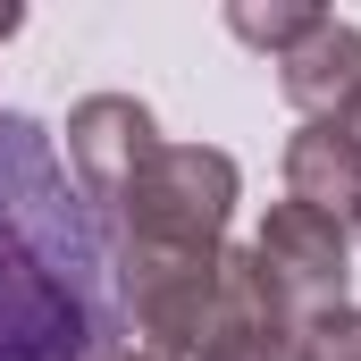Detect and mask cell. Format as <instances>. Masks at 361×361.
<instances>
[{
    "mask_svg": "<svg viewBox=\"0 0 361 361\" xmlns=\"http://www.w3.org/2000/svg\"><path fill=\"white\" fill-rule=\"evenodd\" d=\"M92 210L34 118H0V361H85L109 345L92 302Z\"/></svg>",
    "mask_w": 361,
    "mask_h": 361,
    "instance_id": "cell-1",
    "label": "cell"
},
{
    "mask_svg": "<svg viewBox=\"0 0 361 361\" xmlns=\"http://www.w3.org/2000/svg\"><path fill=\"white\" fill-rule=\"evenodd\" d=\"M302 361H361V311H319L302 319Z\"/></svg>",
    "mask_w": 361,
    "mask_h": 361,
    "instance_id": "cell-9",
    "label": "cell"
},
{
    "mask_svg": "<svg viewBox=\"0 0 361 361\" xmlns=\"http://www.w3.org/2000/svg\"><path fill=\"white\" fill-rule=\"evenodd\" d=\"M152 152H160V118L135 92H85L68 109V169H76V193H85L92 219L118 202V185L135 177Z\"/></svg>",
    "mask_w": 361,
    "mask_h": 361,
    "instance_id": "cell-5",
    "label": "cell"
},
{
    "mask_svg": "<svg viewBox=\"0 0 361 361\" xmlns=\"http://www.w3.org/2000/svg\"><path fill=\"white\" fill-rule=\"evenodd\" d=\"M85 361H152V353H135V345H118V336H109V345H92Z\"/></svg>",
    "mask_w": 361,
    "mask_h": 361,
    "instance_id": "cell-10",
    "label": "cell"
},
{
    "mask_svg": "<svg viewBox=\"0 0 361 361\" xmlns=\"http://www.w3.org/2000/svg\"><path fill=\"white\" fill-rule=\"evenodd\" d=\"M319 17H328V8H302V0H269V8H261V0H235V8H227V25H235L252 51H269V59H286Z\"/></svg>",
    "mask_w": 361,
    "mask_h": 361,
    "instance_id": "cell-8",
    "label": "cell"
},
{
    "mask_svg": "<svg viewBox=\"0 0 361 361\" xmlns=\"http://www.w3.org/2000/svg\"><path fill=\"white\" fill-rule=\"evenodd\" d=\"M277 85L302 118H345L361 101V25L345 17H319L286 59H277Z\"/></svg>",
    "mask_w": 361,
    "mask_h": 361,
    "instance_id": "cell-7",
    "label": "cell"
},
{
    "mask_svg": "<svg viewBox=\"0 0 361 361\" xmlns=\"http://www.w3.org/2000/svg\"><path fill=\"white\" fill-rule=\"evenodd\" d=\"M269 286L286 294L294 319H319V311H345V277H353V227L302 210V202H277L252 235Z\"/></svg>",
    "mask_w": 361,
    "mask_h": 361,
    "instance_id": "cell-4",
    "label": "cell"
},
{
    "mask_svg": "<svg viewBox=\"0 0 361 361\" xmlns=\"http://www.w3.org/2000/svg\"><path fill=\"white\" fill-rule=\"evenodd\" d=\"M17 25H25V8H0V42H8V34H17Z\"/></svg>",
    "mask_w": 361,
    "mask_h": 361,
    "instance_id": "cell-11",
    "label": "cell"
},
{
    "mask_svg": "<svg viewBox=\"0 0 361 361\" xmlns=\"http://www.w3.org/2000/svg\"><path fill=\"white\" fill-rule=\"evenodd\" d=\"M353 227H361V219H353Z\"/></svg>",
    "mask_w": 361,
    "mask_h": 361,
    "instance_id": "cell-13",
    "label": "cell"
},
{
    "mask_svg": "<svg viewBox=\"0 0 361 361\" xmlns=\"http://www.w3.org/2000/svg\"><path fill=\"white\" fill-rule=\"evenodd\" d=\"M345 135H353V143H361V101H353V109H345Z\"/></svg>",
    "mask_w": 361,
    "mask_h": 361,
    "instance_id": "cell-12",
    "label": "cell"
},
{
    "mask_svg": "<svg viewBox=\"0 0 361 361\" xmlns=\"http://www.w3.org/2000/svg\"><path fill=\"white\" fill-rule=\"evenodd\" d=\"M193 361H302V319L286 311V294L269 286L252 244H227Z\"/></svg>",
    "mask_w": 361,
    "mask_h": 361,
    "instance_id": "cell-3",
    "label": "cell"
},
{
    "mask_svg": "<svg viewBox=\"0 0 361 361\" xmlns=\"http://www.w3.org/2000/svg\"><path fill=\"white\" fill-rule=\"evenodd\" d=\"M286 202L353 227L361 219V143L345 118H302V135H286Z\"/></svg>",
    "mask_w": 361,
    "mask_h": 361,
    "instance_id": "cell-6",
    "label": "cell"
},
{
    "mask_svg": "<svg viewBox=\"0 0 361 361\" xmlns=\"http://www.w3.org/2000/svg\"><path fill=\"white\" fill-rule=\"evenodd\" d=\"M244 169L219 143H160L101 210L109 261H219Z\"/></svg>",
    "mask_w": 361,
    "mask_h": 361,
    "instance_id": "cell-2",
    "label": "cell"
}]
</instances>
